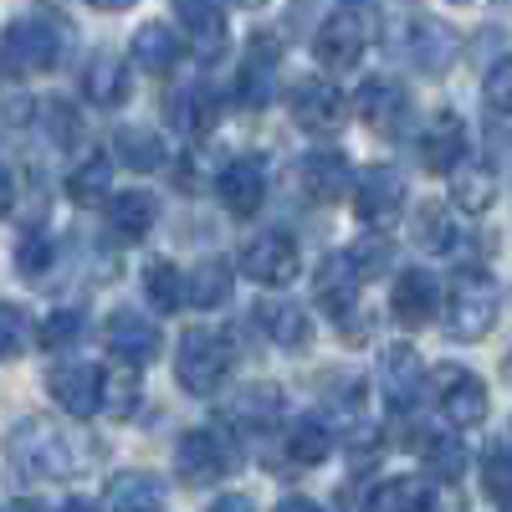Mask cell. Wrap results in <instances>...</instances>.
<instances>
[{
  "mask_svg": "<svg viewBox=\"0 0 512 512\" xmlns=\"http://www.w3.org/2000/svg\"><path fill=\"white\" fill-rule=\"evenodd\" d=\"M6 461L26 482H72V477L88 472L93 446L82 436H72L67 425L47 420V415H26L6 436Z\"/></svg>",
  "mask_w": 512,
  "mask_h": 512,
  "instance_id": "6da1fadb",
  "label": "cell"
},
{
  "mask_svg": "<svg viewBox=\"0 0 512 512\" xmlns=\"http://www.w3.org/2000/svg\"><path fill=\"white\" fill-rule=\"evenodd\" d=\"M62 57V26L52 16H16L6 31H0V62H6V72L16 77H31V72H52Z\"/></svg>",
  "mask_w": 512,
  "mask_h": 512,
  "instance_id": "7a4b0ae2",
  "label": "cell"
},
{
  "mask_svg": "<svg viewBox=\"0 0 512 512\" xmlns=\"http://www.w3.org/2000/svg\"><path fill=\"white\" fill-rule=\"evenodd\" d=\"M497 282H487V277H477V272H466V277H456L451 282V292H446V308H436L441 313V323H446V333L456 338V344H477V338L497 323Z\"/></svg>",
  "mask_w": 512,
  "mask_h": 512,
  "instance_id": "3957f363",
  "label": "cell"
},
{
  "mask_svg": "<svg viewBox=\"0 0 512 512\" xmlns=\"http://www.w3.org/2000/svg\"><path fill=\"white\" fill-rule=\"evenodd\" d=\"M175 379L185 384L190 395H216L221 384L231 379V349L221 333L210 328H190L175 349Z\"/></svg>",
  "mask_w": 512,
  "mask_h": 512,
  "instance_id": "277c9868",
  "label": "cell"
},
{
  "mask_svg": "<svg viewBox=\"0 0 512 512\" xmlns=\"http://www.w3.org/2000/svg\"><path fill=\"white\" fill-rule=\"evenodd\" d=\"M236 267H241V277L262 282V287H287L297 277V267H303V256H297V241L287 231H262L241 246Z\"/></svg>",
  "mask_w": 512,
  "mask_h": 512,
  "instance_id": "5b68a950",
  "label": "cell"
},
{
  "mask_svg": "<svg viewBox=\"0 0 512 512\" xmlns=\"http://www.w3.org/2000/svg\"><path fill=\"white\" fill-rule=\"evenodd\" d=\"M436 384V405L441 415L456 425V431H466V425H482L487 420V384L472 374V369H461V364H441L431 374Z\"/></svg>",
  "mask_w": 512,
  "mask_h": 512,
  "instance_id": "8992f818",
  "label": "cell"
},
{
  "mask_svg": "<svg viewBox=\"0 0 512 512\" xmlns=\"http://www.w3.org/2000/svg\"><path fill=\"white\" fill-rule=\"evenodd\" d=\"M400 210H405V180L395 175V169H384V164L364 169L359 185H354V216H359V226L390 231L400 221Z\"/></svg>",
  "mask_w": 512,
  "mask_h": 512,
  "instance_id": "52a82bcc",
  "label": "cell"
},
{
  "mask_svg": "<svg viewBox=\"0 0 512 512\" xmlns=\"http://www.w3.org/2000/svg\"><path fill=\"white\" fill-rule=\"evenodd\" d=\"M456 47H461V36H456L446 21H436V16H415V21L405 26V62H410L415 72H425V77L446 72V67L456 62Z\"/></svg>",
  "mask_w": 512,
  "mask_h": 512,
  "instance_id": "ba28073f",
  "label": "cell"
},
{
  "mask_svg": "<svg viewBox=\"0 0 512 512\" xmlns=\"http://www.w3.org/2000/svg\"><path fill=\"white\" fill-rule=\"evenodd\" d=\"M175 472H180L185 487H210L231 472V451L216 431H190L175 446Z\"/></svg>",
  "mask_w": 512,
  "mask_h": 512,
  "instance_id": "9c48e42d",
  "label": "cell"
},
{
  "mask_svg": "<svg viewBox=\"0 0 512 512\" xmlns=\"http://www.w3.org/2000/svg\"><path fill=\"white\" fill-rule=\"evenodd\" d=\"M344 113H349V98L323 77H308L292 88V123L308 128V134H333V128L344 123Z\"/></svg>",
  "mask_w": 512,
  "mask_h": 512,
  "instance_id": "30bf717a",
  "label": "cell"
},
{
  "mask_svg": "<svg viewBox=\"0 0 512 512\" xmlns=\"http://www.w3.org/2000/svg\"><path fill=\"white\" fill-rule=\"evenodd\" d=\"M108 349H113V359L123 369H144V364L159 359V328L144 313H134V308H118L108 318Z\"/></svg>",
  "mask_w": 512,
  "mask_h": 512,
  "instance_id": "8fae6325",
  "label": "cell"
},
{
  "mask_svg": "<svg viewBox=\"0 0 512 512\" xmlns=\"http://www.w3.org/2000/svg\"><path fill=\"white\" fill-rule=\"evenodd\" d=\"M47 390L72 420H88L103 405V369L98 364H57L47 374Z\"/></svg>",
  "mask_w": 512,
  "mask_h": 512,
  "instance_id": "7c38bea8",
  "label": "cell"
},
{
  "mask_svg": "<svg viewBox=\"0 0 512 512\" xmlns=\"http://www.w3.org/2000/svg\"><path fill=\"white\" fill-rule=\"evenodd\" d=\"M216 190H221V205L231 210V216H256L262 210V200H267V175H262V159H251V154H241V159H231L221 175H216Z\"/></svg>",
  "mask_w": 512,
  "mask_h": 512,
  "instance_id": "4fadbf2b",
  "label": "cell"
},
{
  "mask_svg": "<svg viewBox=\"0 0 512 512\" xmlns=\"http://www.w3.org/2000/svg\"><path fill=\"white\" fill-rule=\"evenodd\" d=\"M364 47H369V31H364V21H359L354 11H338V16L323 21V31H318V62H323L328 72L359 67Z\"/></svg>",
  "mask_w": 512,
  "mask_h": 512,
  "instance_id": "5bb4252c",
  "label": "cell"
},
{
  "mask_svg": "<svg viewBox=\"0 0 512 512\" xmlns=\"http://www.w3.org/2000/svg\"><path fill=\"white\" fill-rule=\"evenodd\" d=\"M175 16H180L185 41L200 57H221L226 52V11H221V0H175Z\"/></svg>",
  "mask_w": 512,
  "mask_h": 512,
  "instance_id": "9a60e30c",
  "label": "cell"
},
{
  "mask_svg": "<svg viewBox=\"0 0 512 512\" xmlns=\"http://www.w3.org/2000/svg\"><path fill=\"white\" fill-rule=\"evenodd\" d=\"M359 118L374 128V134H400V123L410 118L405 88H395L390 77H369L359 88Z\"/></svg>",
  "mask_w": 512,
  "mask_h": 512,
  "instance_id": "2e32d148",
  "label": "cell"
},
{
  "mask_svg": "<svg viewBox=\"0 0 512 512\" xmlns=\"http://www.w3.org/2000/svg\"><path fill=\"white\" fill-rule=\"evenodd\" d=\"M379 384H384V400H390V410H410L415 395H420V359L410 344H390L379 354Z\"/></svg>",
  "mask_w": 512,
  "mask_h": 512,
  "instance_id": "e0dca14e",
  "label": "cell"
},
{
  "mask_svg": "<svg viewBox=\"0 0 512 512\" xmlns=\"http://www.w3.org/2000/svg\"><path fill=\"white\" fill-rule=\"evenodd\" d=\"M82 98L93 108H123L128 103V62L113 52H93L82 67Z\"/></svg>",
  "mask_w": 512,
  "mask_h": 512,
  "instance_id": "ac0fdd59",
  "label": "cell"
},
{
  "mask_svg": "<svg viewBox=\"0 0 512 512\" xmlns=\"http://www.w3.org/2000/svg\"><path fill=\"white\" fill-rule=\"evenodd\" d=\"M395 318L405 323V328H420V323H431L436 318V308H441V282L431 277V272H420V267H410V272H400V282H395Z\"/></svg>",
  "mask_w": 512,
  "mask_h": 512,
  "instance_id": "d6986e66",
  "label": "cell"
},
{
  "mask_svg": "<svg viewBox=\"0 0 512 512\" xmlns=\"http://www.w3.org/2000/svg\"><path fill=\"white\" fill-rule=\"evenodd\" d=\"M169 123L180 128L185 139H210L221 123V98L205 88V82H195V88H180L175 103H169Z\"/></svg>",
  "mask_w": 512,
  "mask_h": 512,
  "instance_id": "ffe728a7",
  "label": "cell"
},
{
  "mask_svg": "<svg viewBox=\"0 0 512 512\" xmlns=\"http://www.w3.org/2000/svg\"><path fill=\"white\" fill-rule=\"evenodd\" d=\"M446 175H451V205L466 210V216H482V210L497 200V169L487 159H472V164L456 159Z\"/></svg>",
  "mask_w": 512,
  "mask_h": 512,
  "instance_id": "44dd1931",
  "label": "cell"
},
{
  "mask_svg": "<svg viewBox=\"0 0 512 512\" xmlns=\"http://www.w3.org/2000/svg\"><path fill=\"white\" fill-rule=\"evenodd\" d=\"M461 149H466V128H461V118L451 108L425 123V134H420V164L431 169V175H446V169L461 159Z\"/></svg>",
  "mask_w": 512,
  "mask_h": 512,
  "instance_id": "7402d4cb",
  "label": "cell"
},
{
  "mask_svg": "<svg viewBox=\"0 0 512 512\" xmlns=\"http://www.w3.org/2000/svg\"><path fill=\"white\" fill-rule=\"evenodd\" d=\"M297 180H303V190H308L318 205H333L338 195L349 190V159L338 154V149L308 154L303 164H297Z\"/></svg>",
  "mask_w": 512,
  "mask_h": 512,
  "instance_id": "603a6c76",
  "label": "cell"
},
{
  "mask_svg": "<svg viewBox=\"0 0 512 512\" xmlns=\"http://www.w3.org/2000/svg\"><path fill=\"white\" fill-rule=\"evenodd\" d=\"M256 328H262L277 349H303L308 344V313L287 303V297H262L256 303Z\"/></svg>",
  "mask_w": 512,
  "mask_h": 512,
  "instance_id": "cb8c5ba5",
  "label": "cell"
},
{
  "mask_svg": "<svg viewBox=\"0 0 512 512\" xmlns=\"http://www.w3.org/2000/svg\"><path fill=\"white\" fill-rule=\"evenodd\" d=\"M108 512H164V482L149 472H118L103 492Z\"/></svg>",
  "mask_w": 512,
  "mask_h": 512,
  "instance_id": "d4e9b609",
  "label": "cell"
},
{
  "mask_svg": "<svg viewBox=\"0 0 512 512\" xmlns=\"http://www.w3.org/2000/svg\"><path fill=\"white\" fill-rule=\"evenodd\" d=\"M103 205H108V226H113L118 236L139 241V236H149V231H154L159 205H154V195H149V190H123V195H108Z\"/></svg>",
  "mask_w": 512,
  "mask_h": 512,
  "instance_id": "484cf974",
  "label": "cell"
},
{
  "mask_svg": "<svg viewBox=\"0 0 512 512\" xmlns=\"http://www.w3.org/2000/svg\"><path fill=\"white\" fill-rule=\"evenodd\" d=\"M369 512H436V492L425 477H395V482L374 487Z\"/></svg>",
  "mask_w": 512,
  "mask_h": 512,
  "instance_id": "4316f807",
  "label": "cell"
},
{
  "mask_svg": "<svg viewBox=\"0 0 512 512\" xmlns=\"http://www.w3.org/2000/svg\"><path fill=\"white\" fill-rule=\"evenodd\" d=\"M134 62H139L144 72L164 77L169 67L180 62V36L169 31V26H159V21H144V26L134 31Z\"/></svg>",
  "mask_w": 512,
  "mask_h": 512,
  "instance_id": "83f0119b",
  "label": "cell"
},
{
  "mask_svg": "<svg viewBox=\"0 0 512 512\" xmlns=\"http://www.w3.org/2000/svg\"><path fill=\"white\" fill-rule=\"evenodd\" d=\"M328 451H333V431H328L318 415L292 420V431H287V461H297V466H318V461H328Z\"/></svg>",
  "mask_w": 512,
  "mask_h": 512,
  "instance_id": "f1b7e54d",
  "label": "cell"
},
{
  "mask_svg": "<svg viewBox=\"0 0 512 512\" xmlns=\"http://www.w3.org/2000/svg\"><path fill=\"white\" fill-rule=\"evenodd\" d=\"M67 190H72V200H77V205H103V200L113 195V164H108L103 154L82 159V164L72 169Z\"/></svg>",
  "mask_w": 512,
  "mask_h": 512,
  "instance_id": "f546056e",
  "label": "cell"
},
{
  "mask_svg": "<svg viewBox=\"0 0 512 512\" xmlns=\"http://www.w3.org/2000/svg\"><path fill=\"white\" fill-rule=\"evenodd\" d=\"M226 292H231V267H226V262H200V267L185 277V303H195V308L226 303Z\"/></svg>",
  "mask_w": 512,
  "mask_h": 512,
  "instance_id": "4dcf8cb0",
  "label": "cell"
},
{
  "mask_svg": "<svg viewBox=\"0 0 512 512\" xmlns=\"http://www.w3.org/2000/svg\"><path fill=\"white\" fill-rule=\"evenodd\" d=\"M144 292L159 313H180L185 308V272L175 262H149L144 272Z\"/></svg>",
  "mask_w": 512,
  "mask_h": 512,
  "instance_id": "1f68e13d",
  "label": "cell"
},
{
  "mask_svg": "<svg viewBox=\"0 0 512 512\" xmlns=\"http://www.w3.org/2000/svg\"><path fill=\"white\" fill-rule=\"evenodd\" d=\"M113 154L128 169H159L164 164V144H159V134H149V128H118V134H113Z\"/></svg>",
  "mask_w": 512,
  "mask_h": 512,
  "instance_id": "d6a6232c",
  "label": "cell"
},
{
  "mask_svg": "<svg viewBox=\"0 0 512 512\" xmlns=\"http://www.w3.org/2000/svg\"><path fill=\"white\" fill-rule=\"evenodd\" d=\"M415 241L425 246V251H451L456 246V216H451V210L446 205H425L420 210V216H415Z\"/></svg>",
  "mask_w": 512,
  "mask_h": 512,
  "instance_id": "836d02e7",
  "label": "cell"
},
{
  "mask_svg": "<svg viewBox=\"0 0 512 512\" xmlns=\"http://www.w3.org/2000/svg\"><path fill=\"white\" fill-rule=\"evenodd\" d=\"M420 456H425V466H431L441 482H456L466 472V451H461L456 436H425L420 441Z\"/></svg>",
  "mask_w": 512,
  "mask_h": 512,
  "instance_id": "e575fe53",
  "label": "cell"
},
{
  "mask_svg": "<svg viewBox=\"0 0 512 512\" xmlns=\"http://www.w3.org/2000/svg\"><path fill=\"white\" fill-rule=\"evenodd\" d=\"M31 349V318L16 303H0V359H16Z\"/></svg>",
  "mask_w": 512,
  "mask_h": 512,
  "instance_id": "d590c367",
  "label": "cell"
},
{
  "mask_svg": "<svg viewBox=\"0 0 512 512\" xmlns=\"http://www.w3.org/2000/svg\"><path fill=\"white\" fill-rule=\"evenodd\" d=\"M77 333H82V308H57L47 323H41V344L47 349H67V344H77Z\"/></svg>",
  "mask_w": 512,
  "mask_h": 512,
  "instance_id": "8d00e7d4",
  "label": "cell"
},
{
  "mask_svg": "<svg viewBox=\"0 0 512 512\" xmlns=\"http://www.w3.org/2000/svg\"><path fill=\"white\" fill-rule=\"evenodd\" d=\"M507 446L497 441L492 451H487V461H482V487H487V497H492V507L497 512H507Z\"/></svg>",
  "mask_w": 512,
  "mask_h": 512,
  "instance_id": "74e56055",
  "label": "cell"
},
{
  "mask_svg": "<svg viewBox=\"0 0 512 512\" xmlns=\"http://www.w3.org/2000/svg\"><path fill=\"white\" fill-rule=\"evenodd\" d=\"M47 262H52V241L47 236H26L21 251H16V272L21 277H41V272H47Z\"/></svg>",
  "mask_w": 512,
  "mask_h": 512,
  "instance_id": "f35d334b",
  "label": "cell"
},
{
  "mask_svg": "<svg viewBox=\"0 0 512 512\" xmlns=\"http://www.w3.org/2000/svg\"><path fill=\"white\" fill-rule=\"evenodd\" d=\"M482 93H487V103H492L497 113H507V108H512V62H507V57L487 72V88H482Z\"/></svg>",
  "mask_w": 512,
  "mask_h": 512,
  "instance_id": "ab89813d",
  "label": "cell"
},
{
  "mask_svg": "<svg viewBox=\"0 0 512 512\" xmlns=\"http://www.w3.org/2000/svg\"><path fill=\"white\" fill-rule=\"evenodd\" d=\"M134 395H139V384H134V374H118V379H103V405H108L113 415H128V410H134Z\"/></svg>",
  "mask_w": 512,
  "mask_h": 512,
  "instance_id": "60d3db41",
  "label": "cell"
},
{
  "mask_svg": "<svg viewBox=\"0 0 512 512\" xmlns=\"http://www.w3.org/2000/svg\"><path fill=\"white\" fill-rule=\"evenodd\" d=\"M11 205H16V175H11L6 164H0V221L11 216Z\"/></svg>",
  "mask_w": 512,
  "mask_h": 512,
  "instance_id": "b9f144b4",
  "label": "cell"
},
{
  "mask_svg": "<svg viewBox=\"0 0 512 512\" xmlns=\"http://www.w3.org/2000/svg\"><path fill=\"white\" fill-rule=\"evenodd\" d=\"M277 512H323V507L308 502V497H287V502H277Z\"/></svg>",
  "mask_w": 512,
  "mask_h": 512,
  "instance_id": "7bdbcfd3",
  "label": "cell"
},
{
  "mask_svg": "<svg viewBox=\"0 0 512 512\" xmlns=\"http://www.w3.org/2000/svg\"><path fill=\"white\" fill-rule=\"evenodd\" d=\"M210 512H251V497H221Z\"/></svg>",
  "mask_w": 512,
  "mask_h": 512,
  "instance_id": "ee69618b",
  "label": "cell"
},
{
  "mask_svg": "<svg viewBox=\"0 0 512 512\" xmlns=\"http://www.w3.org/2000/svg\"><path fill=\"white\" fill-rule=\"evenodd\" d=\"M93 11H128V6H139V0H88Z\"/></svg>",
  "mask_w": 512,
  "mask_h": 512,
  "instance_id": "f6af8a7d",
  "label": "cell"
},
{
  "mask_svg": "<svg viewBox=\"0 0 512 512\" xmlns=\"http://www.w3.org/2000/svg\"><path fill=\"white\" fill-rule=\"evenodd\" d=\"M62 512H93V507H88V502H67Z\"/></svg>",
  "mask_w": 512,
  "mask_h": 512,
  "instance_id": "bcb514c9",
  "label": "cell"
},
{
  "mask_svg": "<svg viewBox=\"0 0 512 512\" xmlns=\"http://www.w3.org/2000/svg\"><path fill=\"white\" fill-rule=\"evenodd\" d=\"M226 6H262V0H226Z\"/></svg>",
  "mask_w": 512,
  "mask_h": 512,
  "instance_id": "7dc6e473",
  "label": "cell"
},
{
  "mask_svg": "<svg viewBox=\"0 0 512 512\" xmlns=\"http://www.w3.org/2000/svg\"><path fill=\"white\" fill-rule=\"evenodd\" d=\"M16 512H36V507H31V502H21V507H16Z\"/></svg>",
  "mask_w": 512,
  "mask_h": 512,
  "instance_id": "c3c4849f",
  "label": "cell"
}]
</instances>
